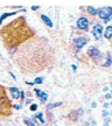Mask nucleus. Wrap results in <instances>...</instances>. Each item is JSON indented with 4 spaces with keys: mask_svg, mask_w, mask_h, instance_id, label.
Segmentation results:
<instances>
[{
    "mask_svg": "<svg viewBox=\"0 0 112 126\" xmlns=\"http://www.w3.org/2000/svg\"><path fill=\"white\" fill-rule=\"evenodd\" d=\"M98 14H99V17L101 19H103L105 22H108L112 15V8L111 7L103 8V9L98 10Z\"/></svg>",
    "mask_w": 112,
    "mask_h": 126,
    "instance_id": "1",
    "label": "nucleus"
},
{
    "mask_svg": "<svg viewBox=\"0 0 112 126\" xmlns=\"http://www.w3.org/2000/svg\"><path fill=\"white\" fill-rule=\"evenodd\" d=\"M93 35L95 39L99 40L103 37V26L101 25H95L93 28Z\"/></svg>",
    "mask_w": 112,
    "mask_h": 126,
    "instance_id": "2",
    "label": "nucleus"
},
{
    "mask_svg": "<svg viewBox=\"0 0 112 126\" xmlns=\"http://www.w3.org/2000/svg\"><path fill=\"white\" fill-rule=\"evenodd\" d=\"M77 26L80 29H83V30H86L87 27H89V21H87L86 17H80L77 22Z\"/></svg>",
    "mask_w": 112,
    "mask_h": 126,
    "instance_id": "3",
    "label": "nucleus"
},
{
    "mask_svg": "<svg viewBox=\"0 0 112 126\" xmlns=\"http://www.w3.org/2000/svg\"><path fill=\"white\" fill-rule=\"evenodd\" d=\"M87 54L91 56L92 58H97V57L100 56V52H99V50H98L97 47H89V51H87Z\"/></svg>",
    "mask_w": 112,
    "mask_h": 126,
    "instance_id": "4",
    "label": "nucleus"
},
{
    "mask_svg": "<svg viewBox=\"0 0 112 126\" xmlns=\"http://www.w3.org/2000/svg\"><path fill=\"white\" fill-rule=\"evenodd\" d=\"M86 42H87L86 39H85V38H82V37L75 39V47H77L78 49H82L84 45L86 44Z\"/></svg>",
    "mask_w": 112,
    "mask_h": 126,
    "instance_id": "5",
    "label": "nucleus"
},
{
    "mask_svg": "<svg viewBox=\"0 0 112 126\" xmlns=\"http://www.w3.org/2000/svg\"><path fill=\"white\" fill-rule=\"evenodd\" d=\"M35 92H36V93H38L37 95H38V97L41 99L42 103H45V101L47 100V93H44V92H41V91H39V89H35Z\"/></svg>",
    "mask_w": 112,
    "mask_h": 126,
    "instance_id": "6",
    "label": "nucleus"
},
{
    "mask_svg": "<svg viewBox=\"0 0 112 126\" xmlns=\"http://www.w3.org/2000/svg\"><path fill=\"white\" fill-rule=\"evenodd\" d=\"M9 91L11 92L12 97H13V98H15V99H19V96H21V92H19L16 87H10Z\"/></svg>",
    "mask_w": 112,
    "mask_h": 126,
    "instance_id": "7",
    "label": "nucleus"
},
{
    "mask_svg": "<svg viewBox=\"0 0 112 126\" xmlns=\"http://www.w3.org/2000/svg\"><path fill=\"white\" fill-rule=\"evenodd\" d=\"M41 19L45 23V25L49 26V27H53V23H52V21L49 19V17L47 16V15H44V14H42L41 15Z\"/></svg>",
    "mask_w": 112,
    "mask_h": 126,
    "instance_id": "8",
    "label": "nucleus"
},
{
    "mask_svg": "<svg viewBox=\"0 0 112 126\" xmlns=\"http://www.w3.org/2000/svg\"><path fill=\"white\" fill-rule=\"evenodd\" d=\"M17 12H11V13H3L1 16H0V24H2V22H3V19H7L8 16H12V15H15Z\"/></svg>",
    "mask_w": 112,
    "mask_h": 126,
    "instance_id": "9",
    "label": "nucleus"
},
{
    "mask_svg": "<svg viewBox=\"0 0 112 126\" xmlns=\"http://www.w3.org/2000/svg\"><path fill=\"white\" fill-rule=\"evenodd\" d=\"M112 36V26H108L107 29H106V33H105V37L107 39H110Z\"/></svg>",
    "mask_w": 112,
    "mask_h": 126,
    "instance_id": "10",
    "label": "nucleus"
},
{
    "mask_svg": "<svg viewBox=\"0 0 112 126\" xmlns=\"http://www.w3.org/2000/svg\"><path fill=\"white\" fill-rule=\"evenodd\" d=\"M58 106H61V103H50V105H47V110H51V109H53V108L58 107Z\"/></svg>",
    "mask_w": 112,
    "mask_h": 126,
    "instance_id": "11",
    "label": "nucleus"
},
{
    "mask_svg": "<svg viewBox=\"0 0 112 126\" xmlns=\"http://www.w3.org/2000/svg\"><path fill=\"white\" fill-rule=\"evenodd\" d=\"M87 11H89V13H91L92 15H96V14L98 13V10L95 9V8H93V7H89L87 8Z\"/></svg>",
    "mask_w": 112,
    "mask_h": 126,
    "instance_id": "12",
    "label": "nucleus"
},
{
    "mask_svg": "<svg viewBox=\"0 0 112 126\" xmlns=\"http://www.w3.org/2000/svg\"><path fill=\"white\" fill-rule=\"evenodd\" d=\"M110 66H111V56H110V54H108L107 63L103 64V67H110Z\"/></svg>",
    "mask_w": 112,
    "mask_h": 126,
    "instance_id": "13",
    "label": "nucleus"
},
{
    "mask_svg": "<svg viewBox=\"0 0 112 126\" xmlns=\"http://www.w3.org/2000/svg\"><path fill=\"white\" fill-rule=\"evenodd\" d=\"M24 123H25L26 125H28V126H36V124H33V122L30 121V120H28V119H25V120H24Z\"/></svg>",
    "mask_w": 112,
    "mask_h": 126,
    "instance_id": "14",
    "label": "nucleus"
},
{
    "mask_svg": "<svg viewBox=\"0 0 112 126\" xmlns=\"http://www.w3.org/2000/svg\"><path fill=\"white\" fill-rule=\"evenodd\" d=\"M43 83V78H37V79H35V82H33V84H42Z\"/></svg>",
    "mask_w": 112,
    "mask_h": 126,
    "instance_id": "15",
    "label": "nucleus"
},
{
    "mask_svg": "<svg viewBox=\"0 0 112 126\" xmlns=\"http://www.w3.org/2000/svg\"><path fill=\"white\" fill-rule=\"evenodd\" d=\"M35 117H38V119H39V121L41 122V123H44V120H43V114H42V113H39V114H37Z\"/></svg>",
    "mask_w": 112,
    "mask_h": 126,
    "instance_id": "16",
    "label": "nucleus"
},
{
    "mask_svg": "<svg viewBox=\"0 0 112 126\" xmlns=\"http://www.w3.org/2000/svg\"><path fill=\"white\" fill-rule=\"evenodd\" d=\"M37 108H38V106L36 105V103H33V105L30 106V110H31V111H36V110H37Z\"/></svg>",
    "mask_w": 112,
    "mask_h": 126,
    "instance_id": "17",
    "label": "nucleus"
},
{
    "mask_svg": "<svg viewBox=\"0 0 112 126\" xmlns=\"http://www.w3.org/2000/svg\"><path fill=\"white\" fill-rule=\"evenodd\" d=\"M108 114H109V112H107V111H103V117H107Z\"/></svg>",
    "mask_w": 112,
    "mask_h": 126,
    "instance_id": "18",
    "label": "nucleus"
},
{
    "mask_svg": "<svg viewBox=\"0 0 112 126\" xmlns=\"http://www.w3.org/2000/svg\"><path fill=\"white\" fill-rule=\"evenodd\" d=\"M31 9H33V11H35V10H38V9H39V7H38V5H36V7L33 5V7H31Z\"/></svg>",
    "mask_w": 112,
    "mask_h": 126,
    "instance_id": "19",
    "label": "nucleus"
},
{
    "mask_svg": "<svg viewBox=\"0 0 112 126\" xmlns=\"http://www.w3.org/2000/svg\"><path fill=\"white\" fill-rule=\"evenodd\" d=\"M24 96H25L24 95V92H21V96H19V97H21L22 99H24Z\"/></svg>",
    "mask_w": 112,
    "mask_h": 126,
    "instance_id": "20",
    "label": "nucleus"
},
{
    "mask_svg": "<svg viewBox=\"0 0 112 126\" xmlns=\"http://www.w3.org/2000/svg\"><path fill=\"white\" fill-rule=\"evenodd\" d=\"M14 108H15V109H21V106H19V105H15V106H14Z\"/></svg>",
    "mask_w": 112,
    "mask_h": 126,
    "instance_id": "21",
    "label": "nucleus"
},
{
    "mask_svg": "<svg viewBox=\"0 0 112 126\" xmlns=\"http://www.w3.org/2000/svg\"><path fill=\"white\" fill-rule=\"evenodd\" d=\"M106 98H107V99H110V98H111V95H110V94H107V95H106Z\"/></svg>",
    "mask_w": 112,
    "mask_h": 126,
    "instance_id": "22",
    "label": "nucleus"
},
{
    "mask_svg": "<svg viewBox=\"0 0 112 126\" xmlns=\"http://www.w3.org/2000/svg\"><path fill=\"white\" fill-rule=\"evenodd\" d=\"M103 126H109V121H107V122H106V123H105V125H103Z\"/></svg>",
    "mask_w": 112,
    "mask_h": 126,
    "instance_id": "23",
    "label": "nucleus"
},
{
    "mask_svg": "<svg viewBox=\"0 0 112 126\" xmlns=\"http://www.w3.org/2000/svg\"><path fill=\"white\" fill-rule=\"evenodd\" d=\"M96 106H97V103H92V107H96Z\"/></svg>",
    "mask_w": 112,
    "mask_h": 126,
    "instance_id": "24",
    "label": "nucleus"
},
{
    "mask_svg": "<svg viewBox=\"0 0 112 126\" xmlns=\"http://www.w3.org/2000/svg\"><path fill=\"white\" fill-rule=\"evenodd\" d=\"M72 68H73V70H75V71L77 70V67H75V65H72Z\"/></svg>",
    "mask_w": 112,
    "mask_h": 126,
    "instance_id": "25",
    "label": "nucleus"
}]
</instances>
